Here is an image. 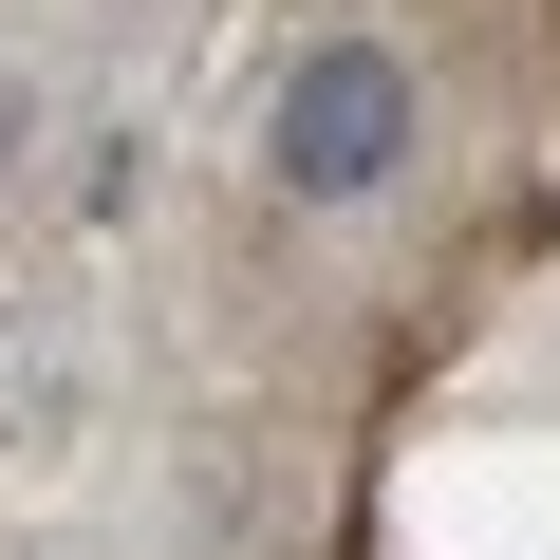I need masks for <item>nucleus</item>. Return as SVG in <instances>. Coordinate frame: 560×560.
<instances>
[{
  "mask_svg": "<svg viewBox=\"0 0 560 560\" xmlns=\"http://www.w3.org/2000/svg\"><path fill=\"white\" fill-rule=\"evenodd\" d=\"M261 168L300 187V206H355V187H393V168H411V57H374V38H318L300 75H280V131H261Z\"/></svg>",
  "mask_w": 560,
  "mask_h": 560,
  "instance_id": "f257e3e1",
  "label": "nucleus"
}]
</instances>
